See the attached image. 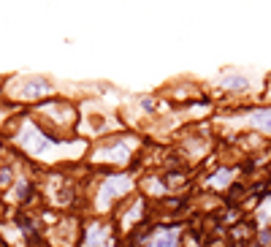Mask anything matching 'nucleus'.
Listing matches in <instances>:
<instances>
[{"label": "nucleus", "instance_id": "nucleus-1", "mask_svg": "<svg viewBox=\"0 0 271 247\" xmlns=\"http://www.w3.org/2000/svg\"><path fill=\"white\" fill-rule=\"evenodd\" d=\"M128 190H130V179L125 177V174H114V177H108L106 182H103L98 204H101V206H108L114 199H120L122 193H128Z\"/></svg>", "mask_w": 271, "mask_h": 247}, {"label": "nucleus", "instance_id": "nucleus-2", "mask_svg": "<svg viewBox=\"0 0 271 247\" xmlns=\"http://www.w3.org/2000/svg\"><path fill=\"white\" fill-rule=\"evenodd\" d=\"M149 247H179V228H171V231H155Z\"/></svg>", "mask_w": 271, "mask_h": 247}, {"label": "nucleus", "instance_id": "nucleus-3", "mask_svg": "<svg viewBox=\"0 0 271 247\" xmlns=\"http://www.w3.org/2000/svg\"><path fill=\"white\" fill-rule=\"evenodd\" d=\"M22 84H25V87H22L19 93L25 98H38V95H46V93H49V82H46V79H25Z\"/></svg>", "mask_w": 271, "mask_h": 247}, {"label": "nucleus", "instance_id": "nucleus-4", "mask_svg": "<svg viewBox=\"0 0 271 247\" xmlns=\"http://www.w3.org/2000/svg\"><path fill=\"white\" fill-rule=\"evenodd\" d=\"M250 125L263 133H271V109H255L250 114Z\"/></svg>", "mask_w": 271, "mask_h": 247}, {"label": "nucleus", "instance_id": "nucleus-5", "mask_svg": "<svg viewBox=\"0 0 271 247\" xmlns=\"http://www.w3.org/2000/svg\"><path fill=\"white\" fill-rule=\"evenodd\" d=\"M95 160H117V163H122V160H128V150H125V147H114V150H101L98 155H95Z\"/></svg>", "mask_w": 271, "mask_h": 247}, {"label": "nucleus", "instance_id": "nucleus-6", "mask_svg": "<svg viewBox=\"0 0 271 247\" xmlns=\"http://www.w3.org/2000/svg\"><path fill=\"white\" fill-rule=\"evenodd\" d=\"M220 84H223L225 90H247V87H250V82H247V76H239V74L225 76V79H223Z\"/></svg>", "mask_w": 271, "mask_h": 247}, {"label": "nucleus", "instance_id": "nucleus-7", "mask_svg": "<svg viewBox=\"0 0 271 247\" xmlns=\"http://www.w3.org/2000/svg\"><path fill=\"white\" fill-rule=\"evenodd\" d=\"M271 215V196H269V204H263L260 206V212H257V217H269Z\"/></svg>", "mask_w": 271, "mask_h": 247}]
</instances>
